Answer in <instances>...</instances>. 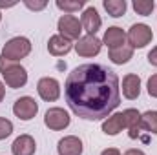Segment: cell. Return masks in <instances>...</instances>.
<instances>
[{
	"mask_svg": "<svg viewBox=\"0 0 157 155\" xmlns=\"http://www.w3.org/2000/svg\"><path fill=\"white\" fill-rule=\"evenodd\" d=\"M64 97L77 117L101 120L121 102L119 77L104 64H82L68 75Z\"/></svg>",
	"mask_w": 157,
	"mask_h": 155,
	"instance_id": "6da1fadb",
	"label": "cell"
},
{
	"mask_svg": "<svg viewBox=\"0 0 157 155\" xmlns=\"http://www.w3.org/2000/svg\"><path fill=\"white\" fill-rule=\"evenodd\" d=\"M0 73L4 77V82L13 88V89H18V88H24L26 82H28V71L24 66L17 64V62H9L6 60L2 55H0Z\"/></svg>",
	"mask_w": 157,
	"mask_h": 155,
	"instance_id": "7a4b0ae2",
	"label": "cell"
},
{
	"mask_svg": "<svg viewBox=\"0 0 157 155\" xmlns=\"http://www.w3.org/2000/svg\"><path fill=\"white\" fill-rule=\"evenodd\" d=\"M31 53V42L26 37H15L7 40L2 47V57L9 62H18Z\"/></svg>",
	"mask_w": 157,
	"mask_h": 155,
	"instance_id": "3957f363",
	"label": "cell"
},
{
	"mask_svg": "<svg viewBox=\"0 0 157 155\" xmlns=\"http://www.w3.org/2000/svg\"><path fill=\"white\" fill-rule=\"evenodd\" d=\"M59 35L66 37L68 40H78L80 39V33H82V24L75 15H62L59 18Z\"/></svg>",
	"mask_w": 157,
	"mask_h": 155,
	"instance_id": "277c9868",
	"label": "cell"
},
{
	"mask_svg": "<svg viewBox=\"0 0 157 155\" xmlns=\"http://www.w3.org/2000/svg\"><path fill=\"white\" fill-rule=\"evenodd\" d=\"M130 47H144L148 46L152 39H154V33H152V28L146 26V24H133L126 35Z\"/></svg>",
	"mask_w": 157,
	"mask_h": 155,
	"instance_id": "5b68a950",
	"label": "cell"
},
{
	"mask_svg": "<svg viewBox=\"0 0 157 155\" xmlns=\"http://www.w3.org/2000/svg\"><path fill=\"white\" fill-rule=\"evenodd\" d=\"M13 113L20 120H31L39 113V104L33 97H20L13 104Z\"/></svg>",
	"mask_w": 157,
	"mask_h": 155,
	"instance_id": "8992f818",
	"label": "cell"
},
{
	"mask_svg": "<svg viewBox=\"0 0 157 155\" xmlns=\"http://www.w3.org/2000/svg\"><path fill=\"white\" fill-rule=\"evenodd\" d=\"M70 120L71 119L68 115V112L62 110V108H49L46 112V115H44V124L53 131H60V130L68 128Z\"/></svg>",
	"mask_w": 157,
	"mask_h": 155,
	"instance_id": "52a82bcc",
	"label": "cell"
},
{
	"mask_svg": "<svg viewBox=\"0 0 157 155\" xmlns=\"http://www.w3.org/2000/svg\"><path fill=\"white\" fill-rule=\"evenodd\" d=\"M37 91H39L40 99L46 102H55L60 97V84L59 80L53 77H42L37 84Z\"/></svg>",
	"mask_w": 157,
	"mask_h": 155,
	"instance_id": "ba28073f",
	"label": "cell"
},
{
	"mask_svg": "<svg viewBox=\"0 0 157 155\" xmlns=\"http://www.w3.org/2000/svg\"><path fill=\"white\" fill-rule=\"evenodd\" d=\"M101 47H102V40H99L95 35H84L75 44V51L80 57H95L101 53Z\"/></svg>",
	"mask_w": 157,
	"mask_h": 155,
	"instance_id": "9c48e42d",
	"label": "cell"
},
{
	"mask_svg": "<svg viewBox=\"0 0 157 155\" xmlns=\"http://www.w3.org/2000/svg\"><path fill=\"white\" fill-rule=\"evenodd\" d=\"M80 24H82V29L88 33V35H95L101 26H102V20L99 17V11L95 7H86L82 17H80Z\"/></svg>",
	"mask_w": 157,
	"mask_h": 155,
	"instance_id": "30bf717a",
	"label": "cell"
},
{
	"mask_svg": "<svg viewBox=\"0 0 157 155\" xmlns=\"http://www.w3.org/2000/svg\"><path fill=\"white\" fill-rule=\"evenodd\" d=\"M71 49H73V42L68 40L66 37H62V35H53L48 40V51L53 57H64Z\"/></svg>",
	"mask_w": 157,
	"mask_h": 155,
	"instance_id": "8fae6325",
	"label": "cell"
},
{
	"mask_svg": "<svg viewBox=\"0 0 157 155\" xmlns=\"http://www.w3.org/2000/svg\"><path fill=\"white\" fill-rule=\"evenodd\" d=\"M122 115H124V126L128 128L130 139H137L141 130H143V126H141V113L135 108H128V110L122 112Z\"/></svg>",
	"mask_w": 157,
	"mask_h": 155,
	"instance_id": "7c38bea8",
	"label": "cell"
},
{
	"mask_svg": "<svg viewBox=\"0 0 157 155\" xmlns=\"http://www.w3.org/2000/svg\"><path fill=\"white\" fill-rule=\"evenodd\" d=\"M82 141L75 137V135H68L64 139L59 141V146H57V152L59 155H82Z\"/></svg>",
	"mask_w": 157,
	"mask_h": 155,
	"instance_id": "4fadbf2b",
	"label": "cell"
},
{
	"mask_svg": "<svg viewBox=\"0 0 157 155\" xmlns=\"http://www.w3.org/2000/svg\"><path fill=\"white\" fill-rule=\"evenodd\" d=\"M35 150H37V144L31 135H20L11 144L13 155H35Z\"/></svg>",
	"mask_w": 157,
	"mask_h": 155,
	"instance_id": "5bb4252c",
	"label": "cell"
},
{
	"mask_svg": "<svg viewBox=\"0 0 157 155\" xmlns=\"http://www.w3.org/2000/svg\"><path fill=\"white\" fill-rule=\"evenodd\" d=\"M122 95L128 100H133L141 95V78L135 73H128L122 78Z\"/></svg>",
	"mask_w": 157,
	"mask_h": 155,
	"instance_id": "9a60e30c",
	"label": "cell"
},
{
	"mask_svg": "<svg viewBox=\"0 0 157 155\" xmlns=\"http://www.w3.org/2000/svg\"><path fill=\"white\" fill-rule=\"evenodd\" d=\"M102 44H106L110 49H115L121 46H126V33L117 28V26H112L104 31V37H102Z\"/></svg>",
	"mask_w": 157,
	"mask_h": 155,
	"instance_id": "2e32d148",
	"label": "cell"
},
{
	"mask_svg": "<svg viewBox=\"0 0 157 155\" xmlns=\"http://www.w3.org/2000/svg\"><path fill=\"white\" fill-rule=\"evenodd\" d=\"M124 115L122 113H113L102 122V131L106 135H119L124 130Z\"/></svg>",
	"mask_w": 157,
	"mask_h": 155,
	"instance_id": "e0dca14e",
	"label": "cell"
},
{
	"mask_svg": "<svg viewBox=\"0 0 157 155\" xmlns=\"http://www.w3.org/2000/svg\"><path fill=\"white\" fill-rule=\"evenodd\" d=\"M110 60L113 64H126L132 57H133V47L130 46H121V47H115V49H110L108 53Z\"/></svg>",
	"mask_w": 157,
	"mask_h": 155,
	"instance_id": "ac0fdd59",
	"label": "cell"
},
{
	"mask_svg": "<svg viewBox=\"0 0 157 155\" xmlns=\"http://www.w3.org/2000/svg\"><path fill=\"white\" fill-rule=\"evenodd\" d=\"M102 6L108 11V15L113 17V18H119L126 13V2L124 0H104Z\"/></svg>",
	"mask_w": 157,
	"mask_h": 155,
	"instance_id": "d6986e66",
	"label": "cell"
},
{
	"mask_svg": "<svg viewBox=\"0 0 157 155\" xmlns=\"http://www.w3.org/2000/svg\"><path fill=\"white\" fill-rule=\"evenodd\" d=\"M141 126H143V130H146V131L157 135V112H152L150 110V112L143 113L141 115Z\"/></svg>",
	"mask_w": 157,
	"mask_h": 155,
	"instance_id": "ffe728a7",
	"label": "cell"
},
{
	"mask_svg": "<svg viewBox=\"0 0 157 155\" xmlns=\"http://www.w3.org/2000/svg\"><path fill=\"white\" fill-rule=\"evenodd\" d=\"M55 6L59 9H62L66 15H71V13H75V11L84 7V0H57Z\"/></svg>",
	"mask_w": 157,
	"mask_h": 155,
	"instance_id": "44dd1931",
	"label": "cell"
},
{
	"mask_svg": "<svg viewBox=\"0 0 157 155\" xmlns=\"http://www.w3.org/2000/svg\"><path fill=\"white\" fill-rule=\"evenodd\" d=\"M132 6H133L135 13L137 15H143V17H150L152 11H154V7H155L154 0H133Z\"/></svg>",
	"mask_w": 157,
	"mask_h": 155,
	"instance_id": "7402d4cb",
	"label": "cell"
},
{
	"mask_svg": "<svg viewBox=\"0 0 157 155\" xmlns=\"http://www.w3.org/2000/svg\"><path fill=\"white\" fill-rule=\"evenodd\" d=\"M13 133V122L7 120L6 117H0V141L7 139Z\"/></svg>",
	"mask_w": 157,
	"mask_h": 155,
	"instance_id": "603a6c76",
	"label": "cell"
},
{
	"mask_svg": "<svg viewBox=\"0 0 157 155\" xmlns=\"http://www.w3.org/2000/svg\"><path fill=\"white\" fill-rule=\"evenodd\" d=\"M24 6L28 7V9H31V11H42L46 6H48V2L46 0H24Z\"/></svg>",
	"mask_w": 157,
	"mask_h": 155,
	"instance_id": "cb8c5ba5",
	"label": "cell"
},
{
	"mask_svg": "<svg viewBox=\"0 0 157 155\" xmlns=\"http://www.w3.org/2000/svg\"><path fill=\"white\" fill-rule=\"evenodd\" d=\"M146 89H148V95H150V97L157 99V73L148 78V82H146Z\"/></svg>",
	"mask_w": 157,
	"mask_h": 155,
	"instance_id": "d4e9b609",
	"label": "cell"
},
{
	"mask_svg": "<svg viewBox=\"0 0 157 155\" xmlns=\"http://www.w3.org/2000/svg\"><path fill=\"white\" fill-rule=\"evenodd\" d=\"M148 62H150L152 66H157V46L152 47V51L148 53Z\"/></svg>",
	"mask_w": 157,
	"mask_h": 155,
	"instance_id": "484cf974",
	"label": "cell"
},
{
	"mask_svg": "<svg viewBox=\"0 0 157 155\" xmlns=\"http://www.w3.org/2000/svg\"><path fill=\"white\" fill-rule=\"evenodd\" d=\"M101 155H121V152H119L117 148H106Z\"/></svg>",
	"mask_w": 157,
	"mask_h": 155,
	"instance_id": "4316f807",
	"label": "cell"
},
{
	"mask_svg": "<svg viewBox=\"0 0 157 155\" xmlns=\"http://www.w3.org/2000/svg\"><path fill=\"white\" fill-rule=\"evenodd\" d=\"M124 155H146V153H144L143 150H137V148H132V150H128V152H126Z\"/></svg>",
	"mask_w": 157,
	"mask_h": 155,
	"instance_id": "83f0119b",
	"label": "cell"
},
{
	"mask_svg": "<svg viewBox=\"0 0 157 155\" xmlns=\"http://www.w3.org/2000/svg\"><path fill=\"white\" fill-rule=\"evenodd\" d=\"M4 97H6V86H4V82H0V102L4 100Z\"/></svg>",
	"mask_w": 157,
	"mask_h": 155,
	"instance_id": "f1b7e54d",
	"label": "cell"
},
{
	"mask_svg": "<svg viewBox=\"0 0 157 155\" xmlns=\"http://www.w3.org/2000/svg\"><path fill=\"white\" fill-rule=\"evenodd\" d=\"M15 6V2H2L0 0V7H13Z\"/></svg>",
	"mask_w": 157,
	"mask_h": 155,
	"instance_id": "f546056e",
	"label": "cell"
},
{
	"mask_svg": "<svg viewBox=\"0 0 157 155\" xmlns=\"http://www.w3.org/2000/svg\"><path fill=\"white\" fill-rule=\"evenodd\" d=\"M0 20H2V13H0Z\"/></svg>",
	"mask_w": 157,
	"mask_h": 155,
	"instance_id": "4dcf8cb0",
	"label": "cell"
}]
</instances>
